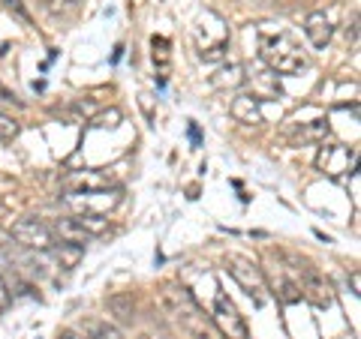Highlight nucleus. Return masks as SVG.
I'll return each instance as SVG.
<instances>
[{
  "mask_svg": "<svg viewBox=\"0 0 361 339\" xmlns=\"http://www.w3.org/2000/svg\"><path fill=\"white\" fill-rule=\"evenodd\" d=\"M259 58L277 75H295L307 66V54L289 30H259Z\"/></svg>",
  "mask_w": 361,
  "mask_h": 339,
  "instance_id": "obj_1",
  "label": "nucleus"
},
{
  "mask_svg": "<svg viewBox=\"0 0 361 339\" xmlns=\"http://www.w3.org/2000/svg\"><path fill=\"white\" fill-rule=\"evenodd\" d=\"M163 300H166L169 312L178 319V324L187 331L190 339H211L205 315H202V309L196 307V300H193V295H190L187 288L175 286V282H166L163 286Z\"/></svg>",
  "mask_w": 361,
  "mask_h": 339,
  "instance_id": "obj_2",
  "label": "nucleus"
},
{
  "mask_svg": "<svg viewBox=\"0 0 361 339\" xmlns=\"http://www.w3.org/2000/svg\"><path fill=\"white\" fill-rule=\"evenodd\" d=\"M193 39H196V51L205 63L223 60L226 49H229V27L226 21L214 13H202L196 27H193Z\"/></svg>",
  "mask_w": 361,
  "mask_h": 339,
  "instance_id": "obj_3",
  "label": "nucleus"
},
{
  "mask_svg": "<svg viewBox=\"0 0 361 339\" xmlns=\"http://www.w3.org/2000/svg\"><path fill=\"white\" fill-rule=\"evenodd\" d=\"M226 270L232 274V279L241 286V291L253 300V307H265L268 303V279L262 274V267L250 258H241V255H229L226 258Z\"/></svg>",
  "mask_w": 361,
  "mask_h": 339,
  "instance_id": "obj_4",
  "label": "nucleus"
},
{
  "mask_svg": "<svg viewBox=\"0 0 361 339\" xmlns=\"http://www.w3.org/2000/svg\"><path fill=\"white\" fill-rule=\"evenodd\" d=\"M211 319H214L217 331H220L226 339H250V331H247L244 315H241L238 307H235V303L229 300V295H223V291H217V298H214Z\"/></svg>",
  "mask_w": 361,
  "mask_h": 339,
  "instance_id": "obj_5",
  "label": "nucleus"
},
{
  "mask_svg": "<svg viewBox=\"0 0 361 339\" xmlns=\"http://www.w3.org/2000/svg\"><path fill=\"white\" fill-rule=\"evenodd\" d=\"M9 234H13V241L18 246H25V250H37V252H49V250H54V246L61 243L58 237H54V231L39 219H18L13 229H9Z\"/></svg>",
  "mask_w": 361,
  "mask_h": 339,
  "instance_id": "obj_6",
  "label": "nucleus"
},
{
  "mask_svg": "<svg viewBox=\"0 0 361 339\" xmlns=\"http://www.w3.org/2000/svg\"><path fill=\"white\" fill-rule=\"evenodd\" d=\"M298 288H301V298H307L313 307H319V309H329L331 303H334V288H331V282L325 279V274H319L313 264H304L298 267Z\"/></svg>",
  "mask_w": 361,
  "mask_h": 339,
  "instance_id": "obj_7",
  "label": "nucleus"
},
{
  "mask_svg": "<svg viewBox=\"0 0 361 339\" xmlns=\"http://www.w3.org/2000/svg\"><path fill=\"white\" fill-rule=\"evenodd\" d=\"M355 151L353 148H343V144H325L316 156V168L329 177H343V174H353L355 172Z\"/></svg>",
  "mask_w": 361,
  "mask_h": 339,
  "instance_id": "obj_8",
  "label": "nucleus"
},
{
  "mask_svg": "<svg viewBox=\"0 0 361 339\" xmlns=\"http://www.w3.org/2000/svg\"><path fill=\"white\" fill-rule=\"evenodd\" d=\"M304 37H307V42L313 45V49H325L334 37L331 18L325 13H310L307 18H304Z\"/></svg>",
  "mask_w": 361,
  "mask_h": 339,
  "instance_id": "obj_9",
  "label": "nucleus"
},
{
  "mask_svg": "<svg viewBox=\"0 0 361 339\" xmlns=\"http://www.w3.org/2000/svg\"><path fill=\"white\" fill-rule=\"evenodd\" d=\"M49 229L54 231V237H58L61 243H70V246H78V250H82V246L90 241V234L82 229V222H78L75 217H61V219H54Z\"/></svg>",
  "mask_w": 361,
  "mask_h": 339,
  "instance_id": "obj_10",
  "label": "nucleus"
},
{
  "mask_svg": "<svg viewBox=\"0 0 361 339\" xmlns=\"http://www.w3.org/2000/svg\"><path fill=\"white\" fill-rule=\"evenodd\" d=\"M271 291H274V298H277L280 303H298V300H301L298 279H292L283 267L274 270V276H271Z\"/></svg>",
  "mask_w": 361,
  "mask_h": 339,
  "instance_id": "obj_11",
  "label": "nucleus"
},
{
  "mask_svg": "<svg viewBox=\"0 0 361 339\" xmlns=\"http://www.w3.org/2000/svg\"><path fill=\"white\" fill-rule=\"evenodd\" d=\"M63 189L66 192H99V189H109V177L97 172H75L63 180Z\"/></svg>",
  "mask_w": 361,
  "mask_h": 339,
  "instance_id": "obj_12",
  "label": "nucleus"
},
{
  "mask_svg": "<svg viewBox=\"0 0 361 339\" xmlns=\"http://www.w3.org/2000/svg\"><path fill=\"white\" fill-rule=\"evenodd\" d=\"M151 49H154V66H157V72H160V82H166L169 66H172V51H169V39H166V37H154V39H151Z\"/></svg>",
  "mask_w": 361,
  "mask_h": 339,
  "instance_id": "obj_13",
  "label": "nucleus"
},
{
  "mask_svg": "<svg viewBox=\"0 0 361 339\" xmlns=\"http://www.w3.org/2000/svg\"><path fill=\"white\" fill-rule=\"evenodd\" d=\"M329 135V123L325 120H313V123H298V129L292 132V141H322Z\"/></svg>",
  "mask_w": 361,
  "mask_h": 339,
  "instance_id": "obj_14",
  "label": "nucleus"
},
{
  "mask_svg": "<svg viewBox=\"0 0 361 339\" xmlns=\"http://www.w3.org/2000/svg\"><path fill=\"white\" fill-rule=\"evenodd\" d=\"M45 255L54 258V262H58L63 270H73L78 264V258H82V250H78V246H70V243H58L54 250H49Z\"/></svg>",
  "mask_w": 361,
  "mask_h": 339,
  "instance_id": "obj_15",
  "label": "nucleus"
},
{
  "mask_svg": "<svg viewBox=\"0 0 361 339\" xmlns=\"http://www.w3.org/2000/svg\"><path fill=\"white\" fill-rule=\"evenodd\" d=\"M244 82H247V75H244L241 63H229V66H223V70L214 75V84L217 87H241Z\"/></svg>",
  "mask_w": 361,
  "mask_h": 339,
  "instance_id": "obj_16",
  "label": "nucleus"
},
{
  "mask_svg": "<svg viewBox=\"0 0 361 339\" xmlns=\"http://www.w3.org/2000/svg\"><path fill=\"white\" fill-rule=\"evenodd\" d=\"M109 309L118 315V321L123 324H133L135 321V303L130 295H115V298H109Z\"/></svg>",
  "mask_w": 361,
  "mask_h": 339,
  "instance_id": "obj_17",
  "label": "nucleus"
},
{
  "mask_svg": "<svg viewBox=\"0 0 361 339\" xmlns=\"http://www.w3.org/2000/svg\"><path fill=\"white\" fill-rule=\"evenodd\" d=\"M232 115L241 123H256L259 120V108H256V96H238L232 103Z\"/></svg>",
  "mask_w": 361,
  "mask_h": 339,
  "instance_id": "obj_18",
  "label": "nucleus"
},
{
  "mask_svg": "<svg viewBox=\"0 0 361 339\" xmlns=\"http://www.w3.org/2000/svg\"><path fill=\"white\" fill-rule=\"evenodd\" d=\"M82 331L90 336V339H123V333L118 331L115 324H109V321H90L85 324Z\"/></svg>",
  "mask_w": 361,
  "mask_h": 339,
  "instance_id": "obj_19",
  "label": "nucleus"
},
{
  "mask_svg": "<svg viewBox=\"0 0 361 339\" xmlns=\"http://www.w3.org/2000/svg\"><path fill=\"white\" fill-rule=\"evenodd\" d=\"M18 132H21L18 120H13L9 115H0V141H16Z\"/></svg>",
  "mask_w": 361,
  "mask_h": 339,
  "instance_id": "obj_20",
  "label": "nucleus"
},
{
  "mask_svg": "<svg viewBox=\"0 0 361 339\" xmlns=\"http://www.w3.org/2000/svg\"><path fill=\"white\" fill-rule=\"evenodd\" d=\"M9 303H13V291H9L6 279L0 276V312H6V309H9Z\"/></svg>",
  "mask_w": 361,
  "mask_h": 339,
  "instance_id": "obj_21",
  "label": "nucleus"
},
{
  "mask_svg": "<svg viewBox=\"0 0 361 339\" xmlns=\"http://www.w3.org/2000/svg\"><path fill=\"white\" fill-rule=\"evenodd\" d=\"M4 6H6V9H13V13H16L21 21H30V18H27V9L21 6V0H4Z\"/></svg>",
  "mask_w": 361,
  "mask_h": 339,
  "instance_id": "obj_22",
  "label": "nucleus"
},
{
  "mask_svg": "<svg viewBox=\"0 0 361 339\" xmlns=\"http://www.w3.org/2000/svg\"><path fill=\"white\" fill-rule=\"evenodd\" d=\"M58 339H90L82 327H66V331H61L58 333Z\"/></svg>",
  "mask_w": 361,
  "mask_h": 339,
  "instance_id": "obj_23",
  "label": "nucleus"
},
{
  "mask_svg": "<svg viewBox=\"0 0 361 339\" xmlns=\"http://www.w3.org/2000/svg\"><path fill=\"white\" fill-rule=\"evenodd\" d=\"M0 99H4V103H18V96L13 94V90H6L4 84H0Z\"/></svg>",
  "mask_w": 361,
  "mask_h": 339,
  "instance_id": "obj_24",
  "label": "nucleus"
}]
</instances>
